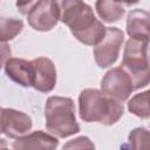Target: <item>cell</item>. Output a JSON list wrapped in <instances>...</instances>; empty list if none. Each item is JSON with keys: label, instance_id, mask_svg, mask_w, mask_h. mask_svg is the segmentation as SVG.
<instances>
[{"label": "cell", "instance_id": "cell-3", "mask_svg": "<svg viewBox=\"0 0 150 150\" xmlns=\"http://www.w3.org/2000/svg\"><path fill=\"white\" fill-rule=\"evenodd\" d=\"M46 129L59 138H66L80 131L75 116V104L70 97L50 96L45 105Z\"/></svg>", "mask_w": 150, "mask_h": 150}, {"label": "cell", "instance_id": "cell-19", "mask_svg": "<svg viewBox=\"0 0 150 150\" xmlns=\"http://www.w3.org/2000/svg\"><path fill=\"white\" fill-rule=\"evenodd\" d=\"M6 148H7V143H6V141L2 139V138H0V150H4V149H6Z\"/></svg>", "mask_w": 150, "mask_h": 150}, {"label": "cell", "instance_id": "cell-11", "mask_svg": "<svg viewBox=\"0 0 150 150\" xmlns=\"http://www.w3.org/2000/svg\"><path fill=\"white\" fill-rule=\"evenodd\" d=\"M150 14L143 9H134L128 14L127 33L130 39L149 41Z\"/></svg>", "mask_w": 150, "mask_h": 150}, {"label": "cell", "instance_id": "cell-7", "mask_svg": "<svg viewBox=\"0 0 150 150\" xmlns=\"http://www.w3.org/2000/svg\"><path fill=\"white\" fill-rule=\"evenodd\" d=\"M101 89L104 94L120 102L128 100L131 91L135 90L131 77L121 66L105 73L101 81Z\"/></svg>", "mask_w": 150, "mask_h": 150}, {"label": "cell", "instance_id": "cell-12", "mask_svg": "<svg viewBox=\"0 0 150 150\" xmlns=\"http://www.w3.org/2000/svg\"><path fill=\"white\" fill-rule=\"evenodd\" d=\"M6 75L15 83L22 87H32L33 68L30 61L11 57L5 63Z\"/></svg>", "mask_w": 150, "mask_h": 150}, {"label": "cell", "instance_id": "cell-20", "mask_svg": "<svg viewBox=\"0 0 150 150\" xmlns=\"http://www.w3.org/2000/svg\"><path fill=\"white\" fill-rule=\"evenodd\" d=\"M1 112H2V108H0V134L2 132V130H1Z\"/></svg>", "mask_w": 150, "mask_h": 150}, {"label": "cell", "instance_id": "cell-1", "mask_svg": "<svg viewBox=\"0 0 150 150\" xmlns=\"http://www.w3.org/2000/svg\"><path fill=\"white\" fill-rule=\"evenodd\" d=\"M60 5V19L82 43L96 46L105 35L107 27L98 21L91 7L80 0H66Z\"/></svg>", "mask_w": 150, "mask_h": 150}, {"label": "cell", "instance_id": "cell-10", "mask_svg": "<svg viewBox=\"0 0 150 150\" xmlns=\"http://www.w3.org/2000/svg\"><path fill=\"white\" fill-rule=\"evenodd\" d=\"M57 145L56 137L38 130L16 138L12 146L13 150H55Z\"/></svg>", "mask_w": 150, "mask_h": 150}, {"label": "cell", "instance_id": "cell-16", "mask_svg": "<svg viewBox=\"0 0 150 150\" xmlns=\"http://www.w3.org/2000/svg\"><path fill=\"white\" fill-rule=\"evenodd\" d=\"M149 91H143L141 94L135 95L128 102V109L131 114L141 117L148 118L150 116V108H149Z\"/></svg>", "mask_w": 150, "mask_h": 150}, {"label": "cell", "instance_id": "cell-17", "mask_svg": "<svg viewBox=\"0 0 150 150\" xmlns=\"http://www.w3.org/2000/svg\"><path fill=\"white\" fill-rule=\"evenodd\" d=\"M62 150H95V145L89 137L80 136L71 141H68L62 146Z\"/></svg>", "mask_w": 150, "mask_h": 150}, {"label": "cell", "instance_id": "cell-6", "mask_svg": "<svg viewBox=\"0 0 150 150\" xmlns=\"http://www.w3.org/2000/svg\"><path fill=\"white\" fill-rule=\"evenodd\" d=\"M60 20V5L53 0L34 1L27 13V21L32 28L47 32L55 27Z\"/></svg>", "mask_w": 150, "mask_h": 150}, {"label": "cell", "instance_id": "cell-13", "mask_svg": "<svg viewBox=\"0 0 150 150\" xmlns=\"http://www.w3.org/2000/svg\"><path fill=\"white\" fill-rule=\"evenodd\" d=\"M97 14L104 22H116L118 21L125 9L122 2L120 1H108V0H100L95 4Z\"/></svg>", "mask_w": 150, "mask_h": 150}, {"label": "cell", "instance_id": "cell-5", "mask_svg": "<svg viewBox=\"0 0 150 150\" xmlns=\"http://www.w3.org/2000/svg\"><path fill=\"white\" fill-rule=\"evenodd\" d=\"M124 41V33L116 27H108L105 35L98 45L94 47V57L98 67L107 68L116 62L122 43Z\"/></svg>", "mask_w": 150, "mask_h": 150}, {"label": "cell", "instance_id": "cell-8", "mask_svg": "<svg viewBox=\"0 0 150 150\" xmlns=\"http://www.w3.org/2000/svg\"><path fill=\"white\" fill-rule=\"evenodd\" d=\"M33 68L32 87L41 93H49L56 83V69L48 57H38L30 61Z\"/></svg>", "mask_w": 150, "mask_h": 150}, {"label": "cell", "instance_id": "cell-15", "mask_svg": "<svg viewBox=\"0 0 150 150\" xmlns=\"http://www.w3.org/2000/svg\"><path fill=\"white\" fill-rule=\"evenodd\" d=\"M127 150H150V134L145 128H136L130 131Z\"/></svg>", "mask_w": 150, "mask_h": 150}, {"label": "cell", "instance_id": "cell-9", "mask_svg": "<svg viewBox=\"0 0 150 150\" xmlns=\"http://www.w3.org/2000/svg\"><path fill=\"white\" fill-rule=\"evenodd\" d=\"M32 120L28 115L15 109L6 108L1 112V130L11 138H19L32 129Z\"/></svg>", "mask_w": 150, "mask_h": 150}, {"label": "cell", "instance_id": "cell-2", "mask_svg": "<svg viewBox=\"0 0 150 150\" xmlns=\"http://www.w3.org/2000/svg\"><path fill=\"white\" fill-rule=\"evenodd\" d=\"M79 108L82 121L97 122L104 125L115 124L124 112L122 102L108 96L102 90L91 88L81 91Z\"/></svg>", "mask_w": 150, "mask_h": 150}, {"label": "cell", "instance_id": "cell-14", "mask_svg": "<svg viewBox=\"0 0 150 150\" xmlns=\"http://www.w3.org/2000/svg\"><path fill=\"white\" fill-rule=\"evenodd\" d=\"M23 28V22L15 18H0V42L14 39Z\"/></svg>", "mask_w": 150, "mask_h": 150}, {"label": "cell", "instance_id": "cell-4", "mask_svg": "<svg viewBox=\"0 0 150 150\" xmlns=\"http://www.w3.org/2000/svg\"><path fill=\"white\" fill-rule=\"evenodd\" d=\"M148 43L149 41H141L129 39L125 43L123 61L121 67L131 77L134 89H139L149 83V63H148Z\"/></svg>", "mask_w": 150, "mask_h": 150}, {"label": "cell", "instance_id": "cell-21", "mask_svg": "<svg viewBox=\"0 0 150 150\" xmlns=\"http://www.w3.org/2000/svg\"><path fill=\"white\" fill-rule=\"evenodd\" d=\"M4 150H8V148H6V149H4Z\"/></svg>", "mask_w": 150, "mask_h": 150}, {"label": "cell", "instance_id": "cell-18", "mask_svg": "<svg viewBox=\"0 0 150 150\" xmlns=\"http://www.w3.org/2000/svg\"><path fill=\"white\" fill-rule=\"evenodd\" d=\"M11 47L6 42H0V69L4 63L7 62L8 59H11Z\"/></svg>", "mask_w": 150, "mask_h": 150}]
</instances>
